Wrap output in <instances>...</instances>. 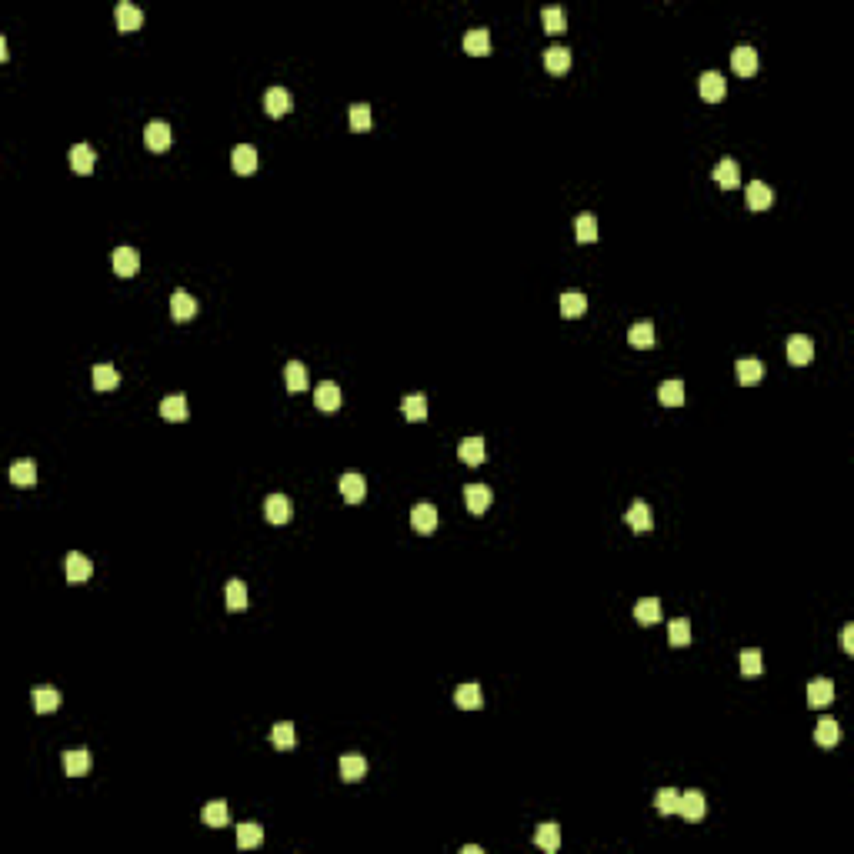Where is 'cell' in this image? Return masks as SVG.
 Returning a JSON list of instances; mask_svg holds the SVG:
<instances>
[{"instance_id": "cell-33", "label": "cell", "mask_w": 854, "mask_h": 854, "mask_svg": "<svg viewBox=\"0 0 854 854\" xmlns=\"http://www.w3.org/2000/svg\"><path fill=\"white\" fill-rule=\"evenodd\" d=\"M734 371H737V381L741 384H757L764 377V364L755 361V357H745V361L734 364Z\"/></svg>"}, {"instance_id": "cell-36", "label": "cell", "mask_w": 854, "mask_h": 854, "mask_svg": "<svg viewBox=\"0 0 854 854\" xmlns=\"http://www.w3.org/2000/svg\"><path fill=\"white\" fill-rule=\"evenodd\" d=\"M161 417L164 421H187V397L171 394L167 401H161Z\"/></svg>"}, {"instance_id": "cell-3", "label": "cell", "mask_w": 854, "mask_h": 854, "mask_svg": "<svg viewBox=\"0 0 854 854\" xmlns=\"http://www.w3.org/2000/svg\"><path fill=\"white\" fill-rule=\"evenodd\" d=\"M491 501H494L491 487H484V484H467V487H464V504H467L471 514H484V511L491 507Z\"/></svg>"}, {"instance_id": "cell-20", "label": "cell", "mask_w": 854, "mask_h": 854, "mask_svg": "<svg viewBox=\"0 0 854 854\" xmlns=\"http://www.w3.org/2000/svg\"><path fill=\"white\" fill-rule=\"evenodd\" d=\"M90 574H94V564H90V558H84V554H77V551H70L67 554V580H87Z\"/></svg>"}, {"instance_id": "cell-26", "label": "cell", "mask_w": 854, "mask_h": 854, "mask_svg": "<svg viewBox=\"0 0 854 854\" xmlns=\"http://www.w3.org/2000/svg\"><path fill=\"white\" fill-rule=\"evenodd\" d=\"M627 344H631V347H641V351L651 347V344H654V324H651V320H637L634 328L627 330Z\"/></svg>"}, {"instance_id": "cell-17", "label": "cell", "mask_w": 854, "mask_h": 854, "mask_svg": "<svg viewBox=\"0 0 854 854\" xmlns=\"http://www.w3.org/2000/svg\"><path fill=\"white\" fill-rule=\"evenodd\" d=\"M464 50L471 57H484L491 54V33L484 31V27H474V31L464 33Z\"/></svg>"}, {"instance_id": "cell-35", "label": "cell", "mask_w": 854, "mask_h": 854, "mask_svg": "<svg viewBox=\"0 0 854 854\" xmlns=\"http://www.w3.org/2000/svg\"><path fill=\"white\" fill-rule=\"evenodd\" d=\"M534 844L541 851H558L561 848V828L558 824H541L534 834Z\"/></svg>"}, {"instance_id": "cell-40", "label": "cell", "mask_w": 854, "mask_h": 854, "mask_svg": "<svg viewBox=\"0 0 854 854\" xmlns=\"http://www.w3.org/2000/svg\"><path fill=\"white\" fill-rule=\"evenodd\" d=\"M117 384H121V374L114 371L110 364H97V367H94V387H97V391H114Z\"/></svg>"}, {"instance_id": "cell-1", "label": "cell", "mask_w": 854, "mask_h": 854, "mask_svg": "<svg viewBox=\"0 0 854 854\" xmlns=\"http://www.w3.org/2000/svg\"><path fill=\"white\" fill-rule=\"evenodd\" d=\"M411 527H414L417 534H434V527H438V507H434V504H414Z\"/></svg>"}, {"instance_id": "cell-42", "label": "cell", "mask_w": 854, "mask_h": 854, "mask_svg": "<svg viewBox=\"0 0 854 854\" xmlns=\"http://www.w3.org/2000/svg\"><path fill=\"white\" fill-rule=\"evenodd\" d=\"M574 230H578V241L580 244H594V241H598V220H594V214H578V220H574Z\"/></svg>"}, {"instance_id": "cell-23", "label": "cell", "mask_w": 854, "mask_h": 854, "mask_svg": "<svg viewBox=\"0 0 854 854\" xmlns=\"http://www.w3.org/2000/svg\"><path fill=\"white\" fill-rule=\"evenodd\" d=\"M458 454H460V460L464 464H471V467H477V464H484V440L481 438H464L460 440V448H458Z\"/></svg>"}, {"instance_id": "cell-19", "label": "cell", "mask_w": 854, "mask_h": 854, "mask_svg": "<svg viewBox=\"0 0 854 854\" xmlns=\"http://www.w3.org/2000/svg\"><path fill=\"white\" fill-rule=\"evenodd\" d=\"M834 701V684L828 678H818L808 684V704L811 708H824V704Z\"/></svg>"}, {"instance_id": "cell-4", "label": "cell", "mask_w": 854, "mask_h": 854, "mask_svg": "<svg viewBox=\"0 0 854 854\" xmlns=\"http://www.w3.org/2000/svg\"><path fill=\"white\" fill-rule=\"evenodd\" d=\"M194 314H198V301L187 294L184 287H177L174 294H171V318L184 324V320H190Z\"/></svg>"}, {"instance_id": "cell-8", "label": "cell", "mask_w": 854, "mask_h": 854, "mask_svg": "<svg viewBox=\"0 0 854 854\" xmlns=\"http://www.w3.org/2000/svg\"><path fill=\"white\" fill-rule=\"evenodd\" d=\"M114 271L121 277H134L141 271V254L134 251V247H117V251H114Z\"/></svg>"}, {"instance_id": "cell-28", "label": "cell", "mask_w": 854, "mask_h": 854, "mask_svg": "<svg viewBox=\"0 0 854 854\" xmlns=\"http://www.w3.org/2000/svg\"><path fill=\"white\" fill-rule=\"evenodd\" d=\"M588 310V297L580 294V291H564L561 294V314L564 318H580Z\"/></svg>"}, {"instance_id": "cell-11", "label": "cell", "mask_w": 854, "mask_h": 854, "mask_svg": "<svg viewBox=\"0 0 854 854\" xmlns=\"http://www.w3.org/2000/svg\"><path fill=\"white\" fill-rule=\"evenodd\" d=\"M144 144L157 153L167 151V147H171V127H167L164 121H151L147 124V131H144Z\"/></svg>"}, {"instance_id": "cell-2", "label": "cell", "mask_w": 854, "mask_h": 854, "mask_svg": "<svg viewBox=\"0 0 854 854\" xmlns=\"http://www.w3.org/2000/svg\"><path fill=\"white\" fill-rule=\"evenodd\" d=\"M114 21H117V31H124V33L141 31L144 11H141V7H134V4H127V0H121V4H117V11H114Z\"/></svg>"}, {"instance_id": "cell-21", "label": "cell", "mask_w": 854, "mask_h": 854, "mask_svg": "<svg viewBox=\"0 0 854 854\" xmlns=\"http://www.w3.org/2000/svg\"><path fill=\"white\" fill-rule=\"evenodd\" d=\"M314 404H318L320 411H337L340 407V387L334 381H324L318 391H314Z\"/></svg>"}, {"instance_id": "cell-39", "label": "cell", "mask_w": 854, "mask_h": 854, "mask_svg": "<svg viewBox=\"0 0 854 854\" xmlns=\"http://www.w3.org/2000/svg\"><path fill=\"white\" fill-rule=\"evenodd\" d=\"M271 741H274V747H277V751H291V747L297 745L294 724H287V721L274 724V731H271Z\"/></svg>"}, {"instance_id": "cell-7", "label": "cell", "mask_w": 854, "mask_h": 854, "mask_svg": "<svg viewBox=\"0 0 854 854\" xmlns=\"http://www.w3.org/2000/svg\"><path fill=\"white\" fill-rule=\"evenodd\" d=\"M701 97L708 100V104H718V100H724V94H728V84H724V77L718 74V70H708V74H701Z\"/></svg>"}, {"instance_id": "cell-5", "label": "cell", "mask_w": 854, "mask_h": 854, "mask_svg": "<svg viewBox=\"0 0 854 854\" xmlns=\"http://www.w3.org/2000/svg\"><path fill=\"white\" fill-rule=\"evenodd\" d=\"M704 811H708V801H704L701 791H688V794H681V801H678V814H684L688 821H701Z\"/></svg>"}, {"instance_id": "cell-34", "label": "cell", "mask_w": 854, "mask_h": 854, "mask_svg": "<svg viewBox=\"0 0 854 854\" xmlns=\"http://www.w3.org/2000/svg\"><path fill=\"white\" fill-rule=\"evenodd\" d=\"M70 167H74L77 174H90V171H94V151H90L87 144H74V147H70Z\"/></svg>"}, {"instance_id": "cell-44", "label": "cell", "mask_w": 854, "mask_h": 854, "mask_svg": "<svg viewBox=\"0 0 854 854\" xmlns=\"http://www.w3.org/2000/svg\"><path fill=\"white\" fill-rule=\"evenodd\" d=\"M227 607L230 611H244L247 607V584L244 580H227Z\"/></svg>"}, {"instance_id": "cell-37", "label": "cell", "mask_w": 854, "mask_h": 854, "mask_svg": "<svg viewBox=\"0 0 854 854\" xmlns=\"http://www.w3.org/2000/svg\"><path fill=\"white\" fill-rule=\"evenodd\" d=\"M11 481L17 484V487H33L37 484V467H33V460H17L11 467Z\"/></svg>"}, {"instance_id": "cell-13", "label": "cell", "mask_w": 854, "mask_h": 854, "mask_svg": "<svg viewBox=\"0 0 854 854\" xmlns=\"http://www.w3.org/2000/svg\"><path fill=\"white\" fill-rule=\"evenodd\" d=\"M811 357H814V344H811V337H804V334H794V337H788V361L794 364V367L808 364Z\"/></svg>"}, {"instance_id": "cell-29", "label": "cell", "mask_w": 854, "mask_h": 854, "mask_svg": "<svg viewBox=\"0 0 854 854\" xmlns=\"http://www.w3.org/2000/svg\"><path fill=\"white\" fill-rule=\"evenodd\" d=\"M284 381H287V391H291V394L307 391V367L301 361H291L284 367Z\"/></svg>"}, {"instance_id": "cell-9", "label": "cell", "mask_w": 854, "mask_h": 854, "mask_svg": "<svg viewBox=\"0 0 854 854\" xmlns=\"http://www.w3.org/2000/svg\"><path fill=\"white\" fill-rule=\"evenodd\" d=\"M64 771L70 778H84L90 771V751L87 747H74V751H64Z\"/></svg>"}, {"instance_id": "cell-46", "label": "cell", "mask_w": 854, "mask_h": 854, "mask_svg": "<svg viewBox=\"0 0 854 854\" xmlns=\"http://www.w3.org/2000/svg\"><path fill=\"white\" fill-rule=\"evenodd\" d=\"M761 671H764L761 668V651H757V647H745V651H741V674H745V678H757Z\"/></svg>"}, {"instance_id": "cell-10", "label": "cell", "mask_w": 854, "mask_h": 854, "mask_svg": "<svg viewBox=\"0 0 854 854\" xmlns=\"http://www.w3.org/2000/svg\"><path fill=\"white\" fill-rule=\"evenodd\" d=\"M625 521L631 527H634L637 534H647L651 527H654V517H651V507H647L644 501H634L631 507H627V514H625Z\"/></svg>"}, {"instance_id": "cell-51", "label": "cell", "mask_w": 854, "mask_h": 854, "mask_svg": "<svg viewBox=\"0 0 854 854\" xmlns=\"http://www.w3.org/2000/svg\"><path fill=\"white\" fill-rule=\"evenodd\" d=\"M841 647L848 651V654H854V625H844V631H841Z\"/></svg>"}, {"instance_id": "cell-12", "label": "cell", "mask_w": 854, "mask_h": 854, "mask_svg": "<svg viewBox=\"0 0 854 854\" xmlns=\"http://www.w3.org/2000/svg\"><path fill=\"white\" fill-rule=\"evenodd\" d=\"M731 67H734V74L737 77H751L757 70V50L755 47H734Z\"/></svg>"}, {"instance_id": "cell-31", "label": "cell", "mask_w": 854, "mask_h": 854, "mask_svg": "<svg viewBox=\"0 0 854 854\" xmlns=\"http://www.w3.org/2000/svg\"><path fill=\"white\" fill-rule=\"evenodd\" d=\"M57 704H60V691L57 688H37L33 691V711L37 714L57 711Z\"/></svg>"}, {"instance_id": "cell-16", "label": "cell", "mask_w": 854, "mask_h": 854, "mask_svg": "<svg viewBox=\"0 0 854 854\" xmlns=\"http://www.w3.org/2000/svg\"><path fill=\"white\" fill-rule=\"evenodd\" d=\"M264 110H267V117H284L291 110V94L284 87H271L264 94Z\"/></svg>"}, {"instance_id": "cell-27", "label": "cell", "mask_w": 854, "mask_h": 854, "mask_svg": "<svg viewBox=\"0 0 854 854\" xmlns=\"http://www.w3.org/2000/svg\"><path fill=\"white\" fill-rule=\"evenodd\" d=\"M544 67H548L551 74H568L571 50L568 47H548V50H544Z\"/></svg>"}, {"instance_id": "cell-43", "label": "cell", "mask_w": 854, "mask_h": 854, "mask_svg": "<svg viewBox=\"0 0 854 854\" xmlns=\"http://www.w3.org/2000/svg\"><path fill=\"white\" fill-rule=\"evenodd\" d=\"M541 21H544V31L548 33H564L568 31V13L561 11V7H544Z\"/></svg>"}, {"instance_id": "cell-25", "label": "cell", "mask_w": 854, "mask_h": 854, "mask_svg": "<svg viewBox=\"0 0 854 854\" xmlns=\"http://www.w3.org/2000/svg\"><path fill=\"white\" fill-rule=\"evenodd\" d=\"M814 741L821 747H834L838 741H841V728H838V721H831V718H821L818 721V728H814Z\"/></svg>"}, {"instance_id": "cell-30", "label": "cell", "mask_w": 854, "mask_h": 854, "mask_svg": "<svg viewBox=\"0 0 854 854\" xmlns=\"http://www.w3.org/2000/svg\"><path fill=\"white\" fill-rule=\"evenodd\" d=\"M367 774V761L361 755H344L340 757V778L344 781H361Z\"/></svg>"}, {"instance_id": "cell-15", "label": "cell", "mask_w": 854, "mask_h": 854, "mask_svg": "<svg viewBox=\"0 0 854 854\" xmlns=\"http://www.w3.org/2000/svg\"><path fill=\"white\" fill-rule=\"evenodd\" d=\"M774 204V190L764 184V180H751L747 184V207L751 210H767Z\"/></svg>"}, {"instance_id": "cell-41", "label": "cell", "mask_w": 854, "mask_h": 854, "mask_svg": "<svg viewBox=\"0 0 854 854\" xmlns=\"http://www.w3.org/2000/svg\"><path fill=\"white\" fill-rule=\"evenodd\" d=\"M200 818H204V824H207V828H224V824H227V818H230V811H227V804H224V801H210Z\"/></svg>"}, {"instance_id": "cell-14", "label": "cell", "mask_w": 854, "mask_h": 854, "mask_svg": "<svg viewBox=\"0 0 854 854\" xmlns=\"http://www.w3.org/2000/svg\"><path fill=\"white\" fill-rule=\"evenodd\" d=\"M711 177H714V184L724 187V190H731V187L741 184V171H737V164H734L731 157H724L721 164H714Z\"/></svg>"}, {"instance_id": "cell-18", "label": "cell", "mask_w": 854, "mask_h": 854, "mask_svg": "<svg viewBox=\"0 0 854 854\" xmlns=\"http://www.w3.org/2000/svg\"><path fill=\"white\" fill-rule=\"evenodd\" d=\"M230 164H234L237 174H254V171H257V151H254L251 144H241V147H234V153H230Z\"/></svg>"}, {"instance_id": "cell-22", "label": "cell", "mask_w": 854, "mask_h": 854, "mask_svg": "<svg viewBox=\"0 0 854 854\" xmlns=\"http://www.w3.org/2000/svg\"><path fill=\"white\" fill-rule=\"evenodd\" d=\"M340 494H344V501H351V504H357V501H364V494H367V484H364V477L361 474H344L340 477Z\"/></svg>"}, {"instance_id": "cell-47", "label": "cell", "mask_w": 854, "mask_h": 854, "mask_svg": "<svg viewBox=\"0 0 854 854\" xmlns=\"http://www.w3.org/2000/svg\"><path fill=\"white\" fill-rule=\"evenodd\" d=\"M678 801H681V794L674 788H661L654 794V808L661 811V814H678Z\"/></svg>"}, {"instance_id": "cell-49", "label": "cell", "mask_w": 854, "mask_h": 854, "mask_svg": "<svg viewBox=\"0 0 854 854\" xmlns=\"http://www.w3.org/2000/svg\"><path fill=\"white\" fill-rule=\"evenodd\" d=\"M668 631H671V644H674V647H688L691 644V625L684 621V617L671 621Z\"/></svg>"}, {"instance_id": "cell-45", "label": "cell", "mask_w": 854, "mask_h": 854, "mask_svg": "<svg viewBox=\"0 0 854 854\" xmlns=\"http://www.w3.org/2000/svg\"><path fill=\"white\" fill-rule=\"evenodd\" d=\"M261 841H264V828H261V824L247 821V824H241V828H237V848H257Z\"/></svg>"}, {"instance_id": "cell-24", "label": "cell", "mask_w": 854, "mask_h": 854, "mask_svg": "<svg viewBox=\"0 0 854 854\" xmlns=\"http://www.w3.org/2000/svg\"><path fill=\"white\" fill-rule=\"evenodd\" d=\"M454 704H458V708H464V711L481 708V704H484L481 688H477V684H460V688L454 691Z\"/></svg>"}, {"instance_id": "cell-48", "label": "cell", "mask_w": 854, "mask_h": 854, "mask_svg": "<svg viewBox=\"0 0 854 854\" xmlns=\"http://www.w3.org/2000/svg\"><path fill=\"white\" fill-rule=\"evenodd\" d=\"M404 417L407 421H424L427 417V397L424 394H411L404 401Z\"/></svg>"}, {"instance_id": "cell-50", "label": "cell", "mask_w": 854, "mask_h": 854, "mask_svg": "<svg viewBox=\"0 0 854 854\" xmlns=\"http://www.w3.org/2000/svg\"><path fill=\"white\" fill-rule=\"evenodd\" d=\"M351 127L354 131H367L371 127V107L367 104H354L351 107Z\"/></svg>"}, {"instance_id": "cell-6", "label": "cell", "mask_w": 854, "mask_h": 854, "mask_svg": "<svg viewBox=\"0 0 854 854\" xmlns=\"http://www.w3.org/2000/svg\"><path fill=\"white\" fill-rule=\"evenodd\" d=\"M264 517H267L271 524H287V521H291V501H287L284 494H271V497L264 501Z\"/></svg>"}, {"instance_id": "cell-38", "label": "cell", "mask_w": 854, "mask_h": 854, "mask_svg": "<svg viewBox=\"0 0 854 854\" xmlns=\"http://www.w3.org/2000/svg\"><path fill=\"white\" fill-rule=\"evenodd\" d=\"M634 617L641 625H657L661 621V601L657 598H644V601L634 604Z\"/></svg>"}, {"instance_id": "cell-32", "label": "cell", "mask_w": 854, "mask_h": 854, "mask_svg": "<svg viewBox=\"0 0 854 854\" xmlns=\"http://www.w3.org/2000/svg\"><path fill=\"white\" fill-rule=\"evenodd\" d=\"M657 401L664 407H681L684 404V384L681 381H664L657 387Z\"/></svg>"}]
</instances>
